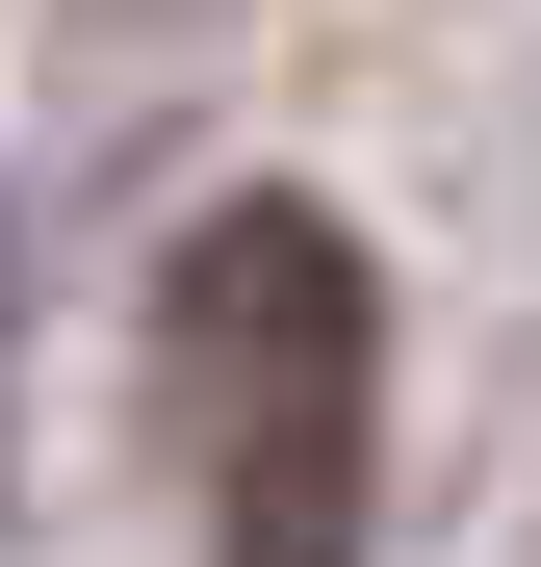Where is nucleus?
<instances>
[{"label": "nucleus", "mask_w": 541, "mask_h": 567, "mask_svg": "<svg viewBox=\"0 0 541 567\" xmlns=\"http://www.w3.org/2000/svg\"><path fill=\"white\" fill-rule=\"evenodd\" d=\"M155 413L207 464V567H361V464H387V284L310 181H232L155 258Z\"/></svg>", "instance_id": "nucleus-1"}, {"label": "nucleus", "mask_w": 541, "mask_h": 567, "mask_svg": "<svg viewBox=\"0 0 541 567\" xmlns=\"http://www.w3.org/2000/svg\"><path fill=\"white\" fill-rule=\"evenodd\" d=\"M0 310H27V258H0Z\"/></svg>", "instance_id": "nucleus-2"}]
</instances>
